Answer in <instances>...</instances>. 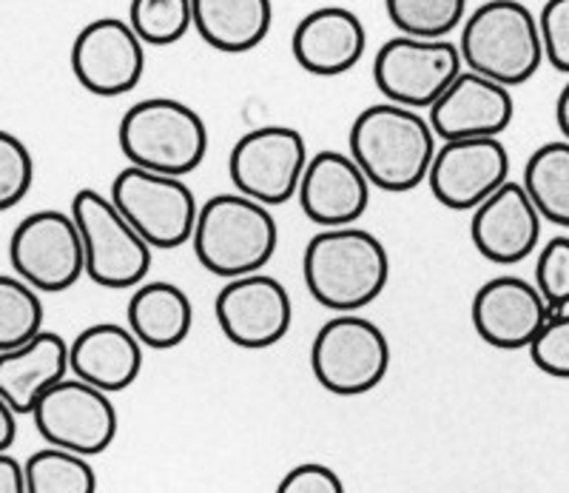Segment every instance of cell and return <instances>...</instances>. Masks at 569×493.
Listing matches in <instances>:
<instances>
[{"instance_id": "8", "label": "cell", "mask_w": 569, "mask_h": 493, "mask_svg": "<svg viewBox=\"0 0 569 493\" xmlns=\"http://www.w3.org/2000/svg\"><path fill=\"white\" fill-rule=\"evenodd\" d=\"M109 195L151 248L171 252L194 237L200 206L182 177L126 166L111 180Z\"/></svg>"}, {"instance_id": "6", "label": "cell", "mask_w": 569, "mask_h": 493, "mask_svg": "<svg viewBox=\"0 0 569 493\" xmlns=\"http://www.w3.org/2000/svg\"><path fill=\"white\" fill-rule=\"evenodd\" d=\"M71 215L78 220L86 246V274L91 283L111 292L137 288L151 268V243L117 208L111 195L80 189L71 200Z\"/></svg>"}, {"instance_id": "30", "label": "cell", "mask_w": 569, "mask_h": 493, "mask_svg": "<svg viewBox=\"0 0 569 493\" xmlns=\"http://www.w3.org/2000/svg\"><path fill=\"white\" fill-rule=\"evenodd\" d=\"M32 151L12 131H3L0 135V208L9 211V208L18 206L32 189Z\"/></svg>"}, {"instance_id": "22", "label": "cell", "mask_w": 569, "mask_h": 493, "mask_svg": "<svg viewBox=\"0 0 569 493\" xmlns=\"http://www.w3.org/2000/svg\"><path fill=\"white\" fill-rule=\"evenodd\" d=\"M142 348L131 325L94 323L71 339V374L117 394L140 377Z\"/></svg>"}, {"instance_id": "1", "label": "cell", "mask_w": 569, "mask_h": 493, "mask_svg": "<svg viewBox=\"0 0 569 493\" xmlns=\"http://www.w3.org/2000/svg\"><path fill=\"white\" fill-rule=\"evenodd\" d=\"M348 151L370 177L373 189L405 195L427 183L439 151V135L419 109L385 100L356 115Z\"/></svg>"}, {"instance_id": "18", "label": "cell", "mask_w": 569, "mask_h": 493, "mask_svg": "<svg viewBox=\"0 0 569 493\" xmlns=\"http://www.w3.org/2000/svg\"><path fill=\"white\" fill-rule=\"evenodd\" d=\"M541 211L527 195L525 183L507 180L496 195L472 208L470 240L485 260L512 266L530 257L541 240Z\"/></svg>"}, {"instance_id": "13", "label": "cell", "mask_w": 569, "mask_h": 493, "mask_svg": "<svg viewBox=\"0 0 569 493\" xmlns=\"http://www.w3.org/2000/svg\"><path fill=\"white\" fill-rule=\"evenodd\" d=\"M213 314L228 343L246 351H262L288 337L293 303L277 277L253 272L226 279L213 303Z\"/></svg>"}, {"instance_id": "24", "label": "cell", "mask_w": 569, "mask_h": 493, "mask_svg": "<svg viewBox=\"0 0 569 493\" xmlns=\"http://www.w3.org/2000/svg\"><path fill=\"white\" fill-rule=\"evenodd\" d=\"M191 3H194L197 34L217 52H251L273 27V0H191Z\"/></svg>"}, {"instance_id": "9", "label": "cell", "mask_w": 569, "mask_h": 493, "mask_svg": "<svg viewBox=\"0 0 569 493\" xmlns=\"http://www.w3.org/2000/svg\"><path fill=\"white\" fill-rule=\"evenodd\" d=\"M461 72V49L447 38L396 34L379 46L373 58L376 89L410 109H430Z\"/></svg>"}, {"instance_id": "15", "label": "cell", "mask_w": 569, "mask_h": 493, "mask_svg": "<svg viewBox=\"0 0 569 493\" xmlns=\"http://www.w3.org/2000/svg\"><path fill=\"white\" fill-rule=\"evenodd\" d=\"M510 180V151L501 137L445 140L427 175L436 200L453 211H472Z\"/></svg>"}, {"instance_id": "25", "label": "cell", "mask_w": 569, "mask_h": 493, "mask_svg": "<svg viewBox=\"0 0 569 493\" xmlns=\"http://www.w3.org/2000/svg\"><path fill=\"white\" fill-rule=\"evenodd\" d=\"M525 189L541 217L569 228V140L538 146L525 166Z\"/></svg>"}, {"instance_id": "20", "label": "cell", "mask_w": 569, "mask_h": 493, "mask_svg": "<svg viewBox=\"0 0 569 493\" xmlns=\"http://www.w3.org/2000/svg\"><path fill=\"white\" fill-rule=\"evenodd\" d=\"M368 49V32L359 14L345 7H319L305 14L293 29V60L308 75L339 78L350 72Z\"/></svg>"}, {"instance_id": "34", "label": "cell", "mask_w": 569, "mask_h": 493, "mask_svg": "<svg viewBox=\"0 0 569 493\" xmlns=\"http://www.w3.org/2000/svg\"><path fill=\"white\" fill-rule=\"evenodd\" d=\"M279 493H345V482L333 467L302 462L282 476Z\"/></svg>"}, {"instance_id": "19", "label": "cell", "mask_w": 569, "mask_h": 493, "mask_svg": "<svg viewBox=\"0 0 569 493\" xmlns=\"http://www.w3.org/2000/svg\"><path fill=\"white\" fill-rule=\"evenodd\" d=\"M427 111L439 140H465L505 135L516 115V103L510 86L467 69Z\"/></svg>"}, {"instance_id": "26", "label": "cell", "mask_w": 569, "mask_h": 493, "mask_svg": "<svg viewBox=\"0 0 569 493\" xmlns=\"http://www.w3.org/2000/svg\"><path fill=\"white\" fill-rule=\"evenodd\" d=\"M29 493H94L98 474L91 467L89 456L78 451L49 445L34 451L27 460Z\"/></svg>"}, {"instance_id": "5", "label": "cell", "mask_w": 569, "mask_h": 493, "mask_svg": "<svg viewBox=\"0 0 569 493\" xmlns=\"http://www.w3.org/2000/svg\"><path fill=\"white\" fill-rule=\"evenodd\" d=\"M120 151L131 166L186 177L208 155L206 120L174 98L137 100L117 129Z\"/></svg>"}, {"instance_id": "33", "label": "cell", "mask_w": 569, "mask_h": 493, "mask_svg": "<svg viewBox=\"0 0 569 493\" xmlns=\"http://www.w3.org/2000/svg\"><path fill=\"white\" fill-rule=\"evenodd\" d=\"M543 55L556 72L569 75V0H547L538 14Z\"/></svg>"}, {"instance_id": "10", "label": "cell", "mask_w": 569, "mask_h": 493, "mask_svg": "<svg viewBox=\"0 0 569 493\" xmlns=\"http://www.w3.org/2000/svg\"><path fill=\"white\" fill-rule=\"evenodd\" d=\"M9 260L18 277L40 294H60L86 274V246L71 211L43 208L23 217L9 240Z\"/></svg>"}, {"instance_id": "37", "label": "cell", "mask_w": 569, "mask_h": 493, "mask_svg": "<svg viewBox=\"0 0 569 493\" xmlns=\"http://www.w3.org/2000/svg\"><path fill=\"white\" fill-rule=\"evenodd\" d=\"M556 124H558V129H561L563 140H569V80H567V86L561 89V95H558Z\"/></svg>"}, {"instance_id": "16", "label": "cell", "mask_w": 569, "mask_h": 493, "mask_svg": "<svg viewBox=\"0 0 569 493\" xmlns=\"http://www.w3.org/2000/svg\"><path fill=\"white\" fill-rule=\"evenodd\" d=\"M552 314L536 283L525 277L487 279L470 305L476 334L498 351L530 348Z\"/></svg>"}, {"instance_id": "23", "label": "cell", "mask_w": 569, "mask_h": 493, "mask_svg": "<svg viewBox=\"0 0 569 493\" xmlns=\"http://www.w3.org/2000/svg\"><path fill=\"white\" fill-rule=\"evenodd\" d=\"M126 323L146 348L169 351L186 343L191 334L194 305L174 283H166V279L140 283L126 305Z\"/></svg>"}, {"instance_id": "27", "label": "cell", "mask_w": 569, "mask_h": 493, "mask_svg": "<svg viewBox=\"0 0 569 493\" xmlns=\"http://www.w3.org/2000/svg\"><path fill=\"white\" fill-rule=\"evenodd\" d=\"M43 328V299L23 277H0V351L32 343Z\"/></svg>"}, {"instance_id": "36", "label": "cell", "mask_w": 569, "mask_h": 493, "mask_svg": "<svg viewBox=\"0 0 569 493\" xmlns=\"http://www.w3.org/2000/svg\"><path fill=\"white\" fill-rule=\"evenodd\" d=\"M14 436H18V411L7 400H0V451L12 448Z\"/></svg>"}, {"instance_id": "3", "label": "cell", "mask_w": 569, "mask_h": 493, "mask_svg": "<svg viewBox=\"0 0 569 493\" xmlns=\"http://www.w3.org/2000/svg\"><path fill=\"white\" fill-rule=\"evenodd\" d=\"M191 246L206 272L233 279L262 272L271 263L279 246V228L266 203L242 191L213 195L200 206Z\"/></svg>"}, {"instance_id": "31", "label": "cell", "mask_w": 569, "mask_h": 493, "mask_svg": "<svg viewBox=\"0 0 569 493\" xmlns=\"http://www.w3.org/2000/svg\"><path fill=\"white\" fill-rule=\"evenodd\" d=\"M536 286L552 312L569 308V237L558 234L538 252Z\"/></svg>"}, {"instance_id": "4", "label": "cell", "mask_w": 569, "mask_h": 493, "mask_svg": "<svg viewBox=\"0 0 569 493\" xmlns=\"http://www.w3.org/2000/svg\"><path fill=\"white\" fill-rule=\"evenodd\" d=\"M467 69L505 86H521L547 60L538 18L521 0H487L461 27Z\"/></svg>"}, {"instance_id": "2", "label": "cell", "mask_w": 569, "mask_h": 493, "mask_svg": "<svg viewBox=\"0 0 569 493\" xmlns=\"http://www.w3.org/2000/svg\"><path fill=\"white\" fill-rule=\"evenodd\" d=\"M302 277L311 297L330 312H362L388 288L390 254L359 226L322 228L305 246Z\"/></svg>"}, {"instance_id": "21", "label": "cell", "mask_w": 569, "mask_h": 493, "mask_svg": "<svg viewBox=\"0 0 569 493\" xmlns=\"http://www.w3.org/2000/svg\"><path fill=\"white\" fill-rule=\"evenodd\" d=\"M71 371V343L60 334L40 332L32 343L0 351V400L18 414H32L40 396Z\"/></svg>"}, {"instance_id": "7", "label": "cell", "mask_w": 569, "mask_h": 493, "mask_svg": "<svg viewBox=\"0 0 569 493\" xmlns=\"http://www.w3.org/2000/svg\"><path fill=\"white\" fill-rule=\"evenodd\" d=\"M311 371L333 396L370 394L388 377L390 343L373 319L359 312L337 314L313 337Z\"/></svg>"}, {"instance_id": "29", "label": "cell", "mask_w": 569, "mask_h": 493, "mask_svg": "<svg viewBox=\"0 0 569 493\" xmlns=\"http://www.w3.org/2000/svg\"><path fill=\"white\" fill-rule=\"evenodd\" d=\"M129 23L146 46H171L194 29L191 0H131Z\"/></svg>"}, {"instance_id": "28", "label": "cell", "mask_w": 569, "mask_h": 493, "mask_svg": "<svg viewBox=\"0 0 569 493\" xmlns=\"http://www.w3.org/2000/svg\"><path fill=\"white\" fill-rule=\"evenodd\" d=\"M385 9L399 34L447 38L465 27L467 0H385Z\"/></svg>"}, {"instance_id": "35", "label": "cell", "mask_w": 569, "mask_h": 493, "mask_svg": "<svg viewBox=\"0 0 569 493\" xmlns=\"http://www.w3.org/2000/svg\"><path fill=\"white\" fill-rule=\"evenodd\" d=\"M0 493H29L27 465H20L9 451H0Z\"/></svg>"}, {"instance_id": "17", "label": "cell", "mask_w": 569, "mask_h": 493, "mask_svg": "<svg viewBox=\"0 0 569 493\" xmlns=\"http://www.w3.org/2000/svg\"><path fill=\"white\" fill-rule=\"evenodd\" d=\"M373 183L353 155L325 149L308 160L299 183V208L319 228L356 226L368 211Z\"/></svg>"}, {"instance_id": "32", "label": "cell", "mask_w": 569, "mask_h": 493, "mask_svg": "<svg viewBox=\"0 0 569 493\" xmlns=\"http://www.w3.org/2000/svg\"><path fill=\"white\" fill-rule=\"evenodd\" d=\"M527 351L541 374L569 379V312L552 314Z\"/></svg>"}, {"instance_id": "14", "label": "cell", "mask_w": 569, "mask_h": 493, "mask_svg": "<svg viewBox=\"0 0 569 493\" xmlns=\"http://www.w3.org/2000/svg\"><path fill=\"white\" fill-rule=\"evenodd\" d=\"M71 72L98 98L129 95L146 72V43L129 20H91L71 46Z\"/></svg>"}, {"instance_id": "12", "label": "cell", "mask_w": 569, "mask_h": 493, "mask_svg": "<svg viewBox=\"0 0 569 493\" xmlns=\"http://www.w3.org/2000/svg\"><path fill=\"white\" fill-rule=\"evenodd\" d=\"M32 420L49 445L78 451L89 460L109 451L120 428L109 391L80 377H66L63 383L46 391L34 405Z\"/></svg>"}, {"instance_id": "11", "label": "cell", "mask_w": 569, "mask_h": 493, "mask_svg": "<svg viewBox=\"0 0 569 493\" xmlns=\"http://www.w3.org/2000/svg\"><path fill=\"white\" fill-rule=\"evenodd\" d=\"M308 160V146L297 129L259 126L233 144L228 177L237 191L277 208L299 195Z\"/></svg>"}]
</instances>
